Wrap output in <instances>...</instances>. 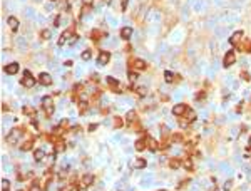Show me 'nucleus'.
Here are the masks:
<instances>
[{"label": "nucleus", "instance_id": "obj_5", "mask_svg": "<svg viewBox=\"0 0 251 191\" xmlns=\"http://www.w3.org/2000/svg\"><path fill=\"white\" fill-rule=\"evenodd\" d=\"M187 109H189V107H187L186 104H176L174 107H172V114L178 116V117H181V116H186Z\"/></svg>", "mask_w": 251, "mask_h": 191}, {"label": "nucleus", "instance_id": "obj_10", "mask_svg": "<svg viewBox=\"0 0 251 191\" xmlns=\"http://www.w3.org/2000/svg\"><path fill=\"white\" fill-rule=\"evenodd\" d=\"M131 65H132L134 69H139V71H146V67H147V64L144 61H141V59H132V61H131Z\"/></svg>", "mask_w": 251, "mask_h": 191}, {"label": "nucleus", "instance_id": "obj_18", "mask_svg": "<svg viewBox=\"0 0 251 191\" xmlns=\"http://www.w3.org/2000/svg\"><path fill=\"white\" fill-rule=\"evenodd\" d=\"M134 148H136V151H144V148H146V137L137 139L136 144H134Z\"/></svg>", "mask_w": 251, "mask_h": 191}, {"label": "nucleus", "instance_id": "obj_14", "mask_svg": "<svg viewBox=\"0 0 251 191\" xmlns=\"http://www.w3.org/2000/svg\"><path fill=\"white\" fill-rule=\"evenodd\" d=\"M146 146L151 149V151H158L159 146H158V141L152 139V137H146Z\"/></svg>", "mask_w": 251, "mask_h": 191}, {"label": "nucleus", "instance_id": "obj_27", "mask_svg": "<svg viewBox=\"0 0 251 191\" xmlns=\"http://www.w3.org/2000/svg\"><path fill=\"white\" fill-rule=\"evenodd\" d=\"M126 119L131 121V123H134V119H136V111H129L127 112V116H126Z\"/></svg>", "mask_w": 251, "mask_h": 191}, {"label": "nucleus", "instance_id": "obj_19", "mask_svg": "<svg viewBox=\"0 0 251 191\" xmlns=\"http://www.w3.org/2000/svg\"><path fill=\"white\" fill-rule=\"evenodd\" d=\"M44 156H45V151H44L42 148H40V149H35V151H34V159H35V161H42Z\"/></svg>", "mask_w": 251, "mask_h": 191}, {"label": "nucleus", "instance_id": "obj_33", "mask_svg": "<svg viewBox=\"0 0 251 191\" xmlns=\"http://www.w3.org/2000/svg\"><path fill=\"white\" fill-rule=\"evenodd\" d=\"M129 81H131V82H136V81H137V74L131 71V72H129Z\"/></svg>", "mask_w": 251, "mask_h": 191}, {"label": "nucleus", "instance_id": "obj_6", "mask_svg": "<svg viewBox=\"0 0 251 191\" xmlns=\"http://www.w3.org/2000/svg\"><path fill=\"white\" fill-rule=\"evenodd\" d=\"M106 81H107L109 87H111L114 92H122V84H119L117 79H114V77H107Z\"/></svg>", "mask_w": 251, "mask_h": 191}, {"label": "nucleus", "instance_id": "obj_1", "mask_svg": "<svg viewBox=\"0 0 251 191\" xmlns=\"http://www.w3.org/2000/svg\"><path fill=\"white\" fill-rule=\"evenodd\" d=\"M42 107H44V112H45L47 117H50V116L54 114V99H52V96H44Z\"/></svg>", "mask_w": 251, "mask_h": 191}, {"label": "nucleus", "instance_id": "obj_16", "mask_svg": "<svg viewBox=\"0 0 251 191\" xmlns=\"http://www.w3.org/2000/svg\"><path fill=\"white\" fill-rule=\"evenodd\" d=\"M72 35H74V34H72V30H65V32L60 35V39H59V45H64V44H67V40L70 39Z\"/></svg>", "mask_w": 251, "mask_h": 191}, {"label": "nucleus", "instance_id": "obj_42", "mask_svg": "<svg viewBox=\"0 0 251 191\" xmlns=\"http://www.w3.org/2000/svg\"><path fill=\"white\" fill-rule=\"evenodd\" d=\"M30 191H39V186H37V183L32 184V188H30Z\"/></svg>", "mask_w": 251, "mask_h": 191}, {"label": "nucleus", "instance_id": "obj_26", "mask_svg": "<svg viewBox=\"0 0 251 191\" xmlns=\"http://www.w3.org/2000/svg\"><path fill=\"white\" fill-rule=\"evenodd\" d=\"M2 191H10V183H8V179H2Z\"/></svg>", "mask_w": 251, "mask_h": 191}, {"label": "nucleus", "instance_id": "obj_21", "mask_svg": "<svg viewBox=\"0 0 251 191\" xmlns=\"http://www.w3.org/2000/svg\"><path fill=\"white\" fill-rule=\"evenodd\" d=\"M241 51H246V52H251V40H246V44H240L238 45Z\"/></svg>", "mask_w": 251, "mask_h": 191}, {"label": "nucleus", "instance_id": "obj_40", "mask_svg": "<svg viewBox=\"0 0 251 191\" xmlns=\"http://www.w3.org/2000/svg\"><path fill=\"white\" fill-rule=\"evenodd\" d=\"M92 2H94V0H82V4L86 5V7H90V5H92Z\"/></svg>", "mask_w": 251, "mask_h": 191}, {"label": "nucleus", "instance_id": "obj_30", "mask_svg": "<svg viewBox=\"0 0 251 191\" xmlns=\"http://www.w3.org/2000/svg\"><path fill=\"white\" fill-rule=\"evenodd\" d=\"M69 126H70V123H69V119H62V121H60V127H62V129H67Z\"/></svg>", "mask_w": 251, "mask_h": 191}, {"label": "nucleus", "instance_id": "obj_4", "mask_svg": "<svg viewBox=\"0 0 251 191\" xmlns=\"http://www.w3.org/2000/svg\"><path fill=\"white\" fill-rule=\"evenodd\" d=\"M234 62H236V54H234L233 51H230V52H226V55H224V59H223V65H224L226 69L230 67V65H233Z\"/></svg>", "mask_w": 251, "mask_h": 191}, {"label": "nucleus", "instance_id": "obj_31", "mask_svg": "<svg viewBox=\"0 0 251 191\" xmlns=\"http://www.w3.org/2000/svg\"><path fill=\"white\" fill-rule=\"evenodd\" d=\"M50 35H52V32L50 30H42V39H50Z\"/></svg>", "mask_w": 251, "mask_h": 191}, {"label": "nucleus", "instance_id": "obj_41", "mask_svg": "<svg viewBox=\"0 0 251 191\" xmlns=\"http://www.w3.org/2000/svg\"><path fill=\"white\" fill-rule=\"evenodd\" d=\"M230 188H231V181H226V184H224V189H226V191H230Z\"/></svg>", "mask_w": 251, "mask_h": 191}, {"label": "nucleus", "instance_id": "obj_7", "mask_svg": "<svg viewBox=\"0 0 251 191\" xmlns=\"http://www.w3.org/2000/svg\"><path fill=\"white\" fill-rule=\"evenodd\" d=\"M92 183H94V176L92 174H84V176L80 178V188H84V189L89 188Z\"/></svg>", "mask_w": 251, "mask_h": 191}, {"label": "nucleus", "instance_id": "obj_25", "mask_svg": "<svg viewBox=\"0 0 251 191\" xmlns=\"http://www.w3.org/2000/svg\"><path fill=\"white\" fill-rule=\"evenodd\" d=\"M136 94H139L141 97H144V96L147 94V89L146 87H136Z\"/></svg>", "mask_w": 251, "mask_h": 191}, {"label": "nucleus", "instance_id": "obj_3", "mask_svg": "<svg viewBox=\"0 0 251 191\" xmlns=\"http://www.w3.org/2000/svg\"><path fill=\"white\" fill-rule=\"evenodd\" d=\"M20 134H22V129H12L10 133H8V136H7V143L10 146H14L15 143L20 139Z\"/></svg>", "mask_w": 251, "mask_h": 191}, {"label": "nucleus", "instance_id": "obj_24", "mask_svg": "<svg viewBox=\"0 0 251 191\" xmlns=\"http://www.w3.org/2000/svg\"><path fill=\"white\" fill-rule=\"evenodd\" d=\"M32 143H34V137H32V139H29V141H27V143H24L20 149H22V151H29V149L32 148Z\"/></svg>", "mask_w": 251, "mask_h": 191}, {"label": "nucleus", "instance_id": "obj_36", "mask_svg": "<svg viewBox=\"0 0 251 191\" xmlns=\"http://www.w3.org/2000/svg\"><path fill=\"white\" fill-rule=\"evenodd\" d=\"M184 163V168H187V170H193V163L189 161V159H186V161H183Z\"/></svg>", "mask_w": 251, "mask_h": 191}, {"label": "nucleus", "instance_id": "obj_44", "mask_svg": "<svg viewBox=\"0 0 251 191\" xmlns=\"http://www.w3.org/2000/svg\"><path fill=\"white\" fill-rule=\"evenodd\" d=\"M18 191H25V189H18Z\"/></svg>", "mask_w": 251, "mask_h": 191}, {"label": "nucleus", "instance_id": "obj_11", "mask_svg": "<svg viewBox=\"0 0 251 191\" xmlns=\"http://www.w3.org/2000/svg\"><path fill=\"white\" fill-rule=\"evenodd\" d=\"M5 72L8 74V76H14V74L18 72V64L17 62H12V64L5 65Z\"/></svg>", "mask_w": 251, "mask_h": 191}, {"label": "nucleus", "instance_id": "obj_29", "mask_svg": "<svg viewBox=\"0 0 251 191\" xmlns=\"http://www.w3.org/2000/svg\"><path fill=\"white\" fill-rule=\"evenodd\" d=\"M186 117L189 119V121H194V119H196V114H194V112L191 111V109H187V112H186Z\"/></svg>", "mask_w": 251, "mask_h": 191}, {"label": "nucleus", "instance_id": "obj_9", "mask_svg": "<svg viewBox=\"0 0 251 191\" xmlns=\"http://www.w3.org/2000/svg\"><path fill=\"white\" fill-rule=\"evenodd\" d=\"M109 61H111V54H109V52H100V54L97 55V62H99L100 65L109 64Z\"/></svg>", "mask_w": 251, "mask_h": 191}, {"label": "nucleus", "instance_id": "obj_28", "mask_svg": "<svg viewBox=\"0 0 251 191\" xmlns=\"http://www.w3.org/2000/svg\"><path fill=\"white\" fill-rule=\"evenodd\" d=\"M80 57H82L84 61H89V59L92 57V54H90V51L87 49V51H84V52H82V55H80Z\"/></svg>", "mask_w": 251, "mask_h": 191}, {"label": "nucleus", "instance_id": "obj_32", "mask_svg": "<svg viewBox=\"0 0 251 191\" xmlns=\"http://www.w3.org/2000/svg\"><path fill=\"white\" fill-rule=\"evenodd\" d=\"M100 35H102V34H100L99 30H94V32H92V39L96 40V42H97V40L100 39Z\"/></svg>", "mask_w": 251, "mask_h": 191}, {"label": "nucleus", "instance_id": "obj_23", "mask_svg": "<svg viewBox=\"0 0 251 191\" xmlns=\"http://www.w3.org/2000/svg\"><path fill=\"white\" fill-rule=\"evenodd\" d=\"M171 141H172V143H181V141H183V134H181V133L171 134Z\"/></svg>", "mask_w": 251, "mask_h": 191}, {"label": "nucleus", "instance_id": "obj_43", "mask_svg": "<svg viewBox=\"0 0 251 191\" xmlns=\"http://www.w3.org/2000/svg\"><path fill=\"white\" fill-rule=\"evenodd\" d=\"M249 148H251V139H249Z\"/></svg>", "mask_w": 251, "mask_h": 191}, {"label": "nucleus", "instance_id": "obj_17", "mask_svg": "<svg viewBox=\"0 0 251 191\" xmlns=\"http://www.w3.org/2000/svg\"><path fill=\"white\" fill-rule=\"evenodd\" d=\"M131 35H132V29H131V27H122L121 29V37L124 40L131 39Z\"/></svg>", "mask_w": 251, "mask_h": 191}, {"label": "nucleus", "instance_id": "obj_38", "mask_svg": "<svg viewBox=\"0 0 251 191\" xmlns=\"http://www.w3.org/2000/svg\"><path fill=\"white\" fill-rule=\"evenodd\" d=\"M64 149H65L64 143H60V141H57V151H64Z\"/></svg>", "mask_w": 251, "mask_h": 191}, {"label": "nucleus", "instance_id": "obj_22", "mask_svg": "<svg viewBox=\"0 0 251 191\" xmlns=\"http://www.w3.org/2000/svg\"><path fill=\"white\" fill-rule=\"evenodd\" d=\"M134 168H137V170L146 168V161H144V159H136V161H134Z\"/></svg>", "mask_w": 251, "mask_h": 191}, {"label": "nucleus", "instance_id": "obj_35", "mask_svg": "<svg viewBox=\"0 0 251 191\" xmlns=\"http://www.w3.org/2000/svg\"><path fill=\"white\" fill-rule=\"evenodd\" d=\"M114 126H116V127H121V126H122V119H121V117H116V119H114Z\"/></svg>", "mask_w": 251, "mask_h": 191}, {"label": "nucleus", "instance_id": "obj_34", "mask_svg": "<svg viewBox=\"0 0 251 191\" xmlns=\"http://www.w3.org/2000/svg\"><path fill=\"white\" fill-rule=\"evenodd\" d=\"M79 109H80V112H84V111L87 109V102H86V101H84V102L80 101V102H79Z\"/></svg>", "mask_w": 251, "mask_h": 191}, {"label": "nucleus", "instance_id": "obj_15", "mask_svg": "<svg viewBox=\"0 0 251 191\" xmlns=\"http://www.w3.org/2000/svg\"><path fill=\"white\" fill-rule=\"evenodd\" d=\"M164 79L168 84H172L174 81H179V76H174L171 71H164Z\"/></svg>", "mask_w": 251, "mask_h": 191}, {"label": "nucleus", "instance_id": "obj_37", "mask_svg": "<svg viewBox=\"0 0 251 191\" xmlns=\"http://www.w3.org/2000/svg\"><path fill=\"white\" fill-rule=\"evenodd\" d=\"M24 112H25V114H30V116H34V109H32V107H27V106H25V107H24Z\"/></svg>", "mask_w": 251, "mask_h": 191}, {"label": "nucleus", "instance_id": "obj_12", "mask_svg": "<svg viewBox=\"0 0 251 191\" xmlns=\"http://www.w3.org/2000/svg\"><path fill=\"white\" fill-rule=\"evenodd\" d=\"M39 81H40V84H44V86H50V84H52V77H50V74H47V72H40Z\"/></svg>", "mask_w": 251, "mask_h": 191}, {"label": "nucleus", "instance_id": "obj_20", "mask_svg": "<svg viewBox=\"0 0 251 191\" xmlns=\"http://www.w3.org/2000/svg\"><path fill=\"white\" fill-rule=\"evenodd\" d=\"M179 166H181V161H179V159H176V158L169 159V168H172V170H178Z\"/></svg>", "mask_w": 251, "mask_h": 191}, {"label": "nucleus", "instance_id": "obj_8", "mask_svg": "<svg viewBox=\"0 0 251 191\" xmlns=\"http://www.w3.org/2000/svg\"><path fill=\"white\" fill-rule=\"evenodd\" d=\"M241 39H243V30H236V32H234L233 35H231L230 44H231V45H240Z\"/></svg>", "mask_w": 251, "mask_h": 191}, {"label": "nucleus", "instance_id": "obj_39", "mask_svg": "<svg viewBox=\"0 0 251 191\" xmlns=\"http://www.w3.org/2000/svg\"><path fill=\"white\" fill-rule=\"evenodd\" d=\"M77 40H79V37H77V35H72L70 39H69V44H75Z\"/></svg>", "mask_w": 251, "mask_h": 191}, {"label": "nucleus", "instance_id": "obj_13", "mask_svg": "<svg viewBox=\"0 0 251 191\" xmlns=\"http://www.w3.org/2000/svg\"><path fill=\"white\" fill-rule=\"evenodd\" d=\"M7 25L10 27V30H14L15 32V30H18V20L14 17V15H10V17L7 18Z\"/></svg>", "mask_w": 251, "mask_h": 191}, {"label": "nucleus", "instance_id": "obj_2", "mask_svg": "<svg viewBox=\"0 0 251 191\" xmlns=\"http://www.w3.org/2000/svg\"><path fill=\"white\" fill-rule=\"evenodd\" d=\"M22 86L24 87H34L35 86V79H34V76L29 72V71H25L24 72V77H22Z\"/></svg>", "mask_w": 251, "mask_h": 191}]
</instances>
